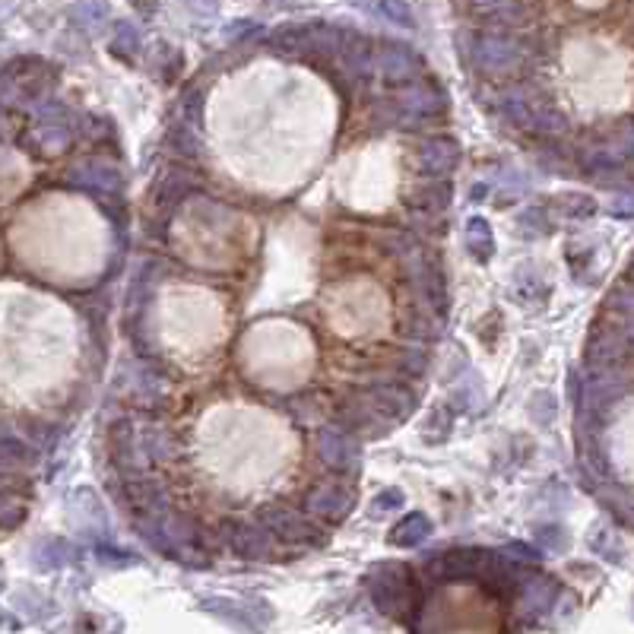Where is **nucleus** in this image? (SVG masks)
Instances as JSON below:
<instances>
[{
	"label": "nucleus",
	"mask_w": 634,
	"mask_h": 634,
	"mask_svg": "<svg viewBox=\"0 0 634 634\" xmlns=\"http://www.w3.org/2000/svg\"><path fill=\"white\" fill-rule=\"evenodd\" d=\"M460 57L473 79H489V83L526 77L530 70L526 38L514 36V32H466L460 36Z\"/></svg>",
	"instance_id": "nucleus-1"
},
{
	"label": "nucleus",
	"mask_w": 634,
	"mask_h": 634,
	"mask_svg": "<svg viewBox=\"0 0 634 634\" xmlns=\"http://www.w3.org/2000/svg\"><path fill=\"white\" fill-rule=\"evenodd\" d=\"M365 584H369V597L380 616H403V618L410 616L406 629L422 631L416 616H422V603H425L429 584H422L419 574L412 571L410 565L380 562L369 571Z\"/></svg>",
	"instance_id": "nucleus-2"
},
{
	"label": "nucleus",
	"mask_w": 634,
	"mask_h": 634,
	"mask_svg": "<svg viewBox=\"0 0 634 634\" xmlns=\"http://www.w3.org/2000/svg\"><path fill=\"white\" fill-rule=\"evenodd\" d=\"M387 96L393 99V105L400 109V127L397 130H419V127L438 121L447 111V96L444 89L435 83V77H422L416 83H406L390 89Z\"/></svg>",
	"instance_id": "nucleus-3"
},
{
	"label": "nucleus",
	"mask_w": 634,
	"mask_h": 634,
	"mask_svg": "<svg viewBox=\"0 0 634 634\" xmlns=\"http://www.w3.org/2000/svg\"><path fill=\"white\" fill-rule=\"evenodd\" d=\"M451 182L444 178H431V182L416 184L406 193V216H410V229L416 235H444L447 225V206H451Z\"/></svg>",
	"instance_id": "nucleus-4"
},
{
	"label": "nucleus",
	"mask_w": 634,
	"mask_h": 634,
	"mask_svg": "<svg viewBox=\"0 0 634 634\" xmlns=\"http://www.w3.org/2000/svg\"><path fill=\"white\" fill-rule=\"evenodd\" d=\"M219 539L242 562H266V558L276 556V543H279L270 533V526H264L260 520H238V517L223 520Z\"/></svg>",
	"instance_id": "nucleus-5"
},
{
	"label": "nucleus",
	"mask_w": 634,
	"mask_h": 634,
	"mask_svg": "<svg viewBox=\"0 0 634 634\" xmlns=\"http://www.w3.org/2000/svg\"><path fill=\"white\" fill-rule=\"evenodd\" d=\"M257 520L264 526H270V533L279 543H298V549H317L327 543V530L311 520L308 511H292V507H264L257 514Z\"/></svg>",
	"instance_id": "nucleus-6"
},
{
	"label": "nucleus",
	"mask_w": 634,
	"mask_h": 634,
	"mask_svg": "<svg viewBox=\"0 0 634 634\" xmlns=\"http://www.w3.org/2000/svg\"><path fill=\"white\" fill-rule=\"evenodd\" d=\"M315 451L333 473H339V476H352V473H359V463H362V444H359L356 431H349L339 422L317 431Z\"/></svg>",
	"instance_id": "nucleus-7"
},
{
	"label": "nucleus",
	"mask_w": 634,
	"mask_h": 634,
	"mask_svg": "<svg viewBox=\"0 0 634 634\" xmlns=\"http://www.w3.org/2000/svg\"><path fill=\"white\" fill-rule=\"evenodd\" d=\"M375 70L387 89H397V86L422 79L425 64L416 48H410V45H403V42H393V38H384L378 48Z\"/></svg>",
	"instance_id": "nucleus-8"
},
{
	"label": "nucleus",
	"mask_w": 634,
	"mask_h": 634,
	"mask_svg": "<svg viewBox=\"0 0 634 634\" xmlns=\"http://www.w3.org/2000/svg\"><path fill=\"white\" fill-rule=\"evenodd\" d=\"M352 507H356V489L346 483H324L305 495V511L330 526L343 524Z\"/></svg>",
	"instance_id": "nucleus-9"
},
{
	"label": "nucleus",
	"mask_w": 634,
	"mask_h": 634,
	"mask_svg": "<svg viewBox=\"0 0 634 634\" xmlns=\"http://www.w3.org/2000/svg\"><path fill=\"white\" fill-rule=\"evenodd\" d=\"M460 165V143L444 133H431L419 143L416 169L422 178H447Z\"/></svg>",
	"instance_id": "nucleus-10"
},
{
	"label": "nucleus",
	"mask_w": 634,
	"mask_h": 634,
	"mask_svg": "<svg viewBox=\"0 0 634 634\" xmlns=\"http://www.w3.org/2000/svg\"><path fill=\"white\" fill-rule=\"evenodd\" d=\"M140 431V451H143L146 463H169L178 457V442L171 435V429L156 416H133Z\"/></svg>",
	"instance_id": "nucleus-11"
},
{
	"label": "nucleus",
	"mask_w": 634,
	"mask_h": 634,
	"mask_svg": "<svg viewBox=\"0 0 634 634\" xmlns=\"http://www.w3.org/2000/svg\"><path fill=\"white\" fill-rule=\"evenodd\" d=\"M520 612L524 616H549L558 606V597H562V584L552 577H539V574H530V577L520 584Z\"/></svg>",
	"instance_id": "nucleus-12"
},
{
	"label": "nucleus",
	"mask_w": 634,
	"mask_h": 634,
	"mask_svg": "<svg viewBox=\"0 0 634 634\" xmlns=\"http://www.w3.org/2000/svg\"><path fill=\"white\" fill-rule=\"evenodd\" d=\"M191 191H193V182H191L188 175H182L178 169L159 178L152 200H156V216H159V225H162V229L171 223V216L178 213V206H182L184 200L191 197Z\"/></svg>",
	"instance_id": "nucleus-13"
},
{
	"label": "nucleus",
	"mask_w": 634,
	"mask_h": 634,
	"mask_svg": "<svg viewBox=\"0 0 634 634\" xmlns=\"http://www.w3.org/2000/svg\"><path fill=\"white\" fill-rule=\"evenodd\" d=\"M431 530H435V526H431V520L425 517L422 511H410L393 524L390 543L400 546V549H416V546H422L425 539L431 536Z\"/></svg>",
	"instance_id": "nucleus-14"
},
{
	"label": "nucleus",
	"mask_w": 634,
	"mask_h": 634,
	"mask_svg": "<svg viewBox=\"0 0 634 634\" xmlns=\"http://www.w3.org/2000/svg\"><path fill=\"white\" fill-rule=\"evenodd\" d=\"M463 244H466V251H470L473 257L479 260V264L492 260V254H495V232H492V223H489V219L473 216L470 223H466Z\"/></svg>",
	"instance_id": "nucleus-15"
},
{
	"label": "nucleus",
	"mask_w": 634,
	"mask_h": 634,
	"mask_svg": "<svg viewBox=\"0 0 634 634\" xmlns=\"http://www.w3.org/2000/svg\"><path fill=\"white\" fill-rule=\"evenodd\" d=\"M442 327H444V317L419 308L416 315H410V320L403 324V333H406V339H412V343L429 346V343H435V339L442 337Z\"/></svg>",
	"instance_id": "nucleus-16"
},
{
	"label": "nucleus",
	"mask_w": 634,
	"mask_h": 634,
	"mask_svg": "<svg viewBox=\"0 0 634 634\" xmlns=\"http://www.w3.org/2000/svg\"><path fill=\"white\" fill-rule=\"evenodd\" d=\"M38 460V447L36 444H29L26 438H19V435H13V429H10V422L4 425V466H6V473H13V466H32Z\"/></svg>",
	"instance_id": "nucleus-17"
},
{
	"label": "nucleus",
	"mask_w": 634,
	"mask_h": 634,
	"mask_svg": "<svg viewBox=\"0 0 634 634\" xmlns=\"http://www.w3.org/2000/svg\"><path fill=\"white\" fill-rule=\"evenodd\" d=\"M165 143H169V150H175L178 159H184V162H197L200 152H203V150H200L197 130H193V124H188L184 118H182V124H171Z\"/></svg>",
	"instance_id": "nucleus-18"
},
{
	"label": "nucleus",
	"mask_w": 634,
	"mask_h": 634,
	"mask_svg": "<svg viewBox=\"0 0 634 634\" xmlns=\"http://www.w3.org/2000/svg\"><path fill=\"white\" fill-rule=\"evenodd\" d=\"M73 556H79V552L73 549V546L67 543V539H61V536L45 539V543L36 546V562H38V568H42V571H48V568H64V565L73 562Z\"/></svg>",
	"instance_id": "nucleus-19"
},
{
	"label": "nucleus",
	"mask_w": 634,
	"mask_h": 634,
	"mask_svg": "<svg viewBox=\"0 0 634 634\" xmlns=\"http://www.w3.org/2000/svg\"><path fill=\"white\" fill-rule=\"evenodd\" d=\"M549 203H552L549 210L565 219H590L593 213H597V200L584 197V193H558Z\"/></svg>",
	"instance_id": "nucleus-20"
},
{
	"label": "nucleus",
	"mask_w": 634,
	"mask_h": 634,
	"mask_svg": "<svg viewBox=\"0 0 634 634\" xmlns=\"http://www.w3.org/2000/svg\"><path fill=\"white\" fill-rule=\"evenodd\" d=\"M429 365H431V352H429V346L425 343H406V349L400 352V359H397V369L403 371L406 378H422L425 371H429Z\"/></svg>",
	"instance_id": "nucleus-21"
},
{
	"label": "nucleus",
	"mask_w": 634,
	"mask_h": 634,
	"mask_svg": "<svg viewBox=\"0 0 634 634\" xmlns=\"http://www.w3.org/2000/svg\"><path fill=\"white\" fill-rule=\"evenodd\" d=\"M140 48H143V38H140V32L133 29L130 23H118L115 38L109 42V51H111V55H115L118 61L133 64V57L140 55Z\"/></svg>",
	"instance_id": "nucleus-22"
},
{
	"label": "nucleus",
	"mask_w": 634,
	"mask_h": 634,
	"mask_svg": "<svg viewBox=\"0 0 634 634\" xmlns=\"http://www.w3.org/2000/svg\"><path fill=\"white\" fill-rule=\"evenodd\" d=\"M92 197L99 200V210H102L105 216H109V223L118 229V238H124V232H127V206H124L121 193L99 191V193H92Z\"/></svg>",
	"instance_id": "nucleus-23"
},
{
	"label": "nucleus",
	"mask_w": 634,
	"mask_h": 634,
	"mask_svg": "<svg viewBox=\"0 0 634 634\" xmlns=\"http://www.w3.org/2000/svg\"><path fill=\"white\" fill-rule=\"evenodd\" d=\"M549 213L552 210H549V206H543V203H539V206H526V210L517 216V229L524 232L526 238H530V235H546V232L552 229Z\"/></svg>",
	"instance_id": "nucleus-24"
},
{
	"label": "nucleus",
	"mask_w": 634,
	"mask_h": 634,
	"mask_svg": "<svg viewBox=\"0 0 634 634\" xmlns=\"http://www.w3.org/2000/svg\"><path fill=\"white\" fill-rule=\"evenodd\" d=\"M371 13L390 19L397 26H406V29H416V19H412V10L406 0H375V6H369Z\"/></svg>",
	"instance_id": "nucleus-25"
},
{
	"label": "nucleus",
	"mask_w": 634,
	"mask_h": 634,
	"mask_svg": "<svg viewBox=\"0 0 634 634\" xmlns=\"http://www.w3.org/2000/svg\"><path fill=\"white\" fill-rule=\"evenodd\" d=\"M182 118L193 127H203V86H193L182 99Z\"/></svg>",
	"instance_id": "nucleus-26"
},
{
	"label": "nucleus",
	"mask_w": 634,
	"mask_h": 634,
	"mask_svg": "<svg viewBox=\"0 0 634 634\" xmlns=\"http://www.w3.org/2000/svg\"><path fill=\"white\" fill-rule=\"evenodd\" d=\"M451 435V412H444V406L431 410L429 422H425V442H444Z\"/></svg>",
	"instance_id": "nucleus-27"
},
{
	"label": "nucleus",
	"mask_w": 634,
	"mask_h": 634,
	"mask_svg": "<svg viewBox=\"0 0 634 634\" xmlns=\"http://www.w3.org/2000/svg\"><path fill=\"white\" fill-rule=\"evenodd\" d=\"M26 498H16L13 495V489H6V495H4V530L10 533V530H16V524L19 520L26 517Z\"/></svg>",
	"instance_id": "nucleus-28"
},
{
	"label": "nucleus",
	"mask_w": 634,
	"mask_h": 634,
	"mask_svg": "<svg viewBox=\"0 0 634 634\" xmlns=\"http://www.w3.org/2000/svg\"><path fill=\"white\" fill-rule=\"evenodd\" d=\"M406 507V498H403V492L400 489H384L380 495L371 502V514L375 517H380V514H390V511H403Z\"/></svg>",
	"instance_id": "nucleus-29"
},
{
	"label": "nucleus",
	"mask_w": 634,
	"mask_h": 634,
	"mask_svg": "<svg viewBox=\"0 0 634 634\" xmlns=\"http://www.w3.org/2000/svg\"><path fill=\"white\" fill-rule=\"evenodd\" d=\"M533 539H536V546H543V549H565V530L556 524H543L533 530Z\"/></svg>",
	"instance_id": "nucleus-30"
},
{
	"label": "nucleus",
	"mask_w": 634,
	"mask_h": 634,
	"mask_svg": "<svg viewBox=\"0 0 634 634\" xmlns=\"http://www.w3.org/2000/svg\"><path fill=\"white\" fill-rule=\"evenodd\" d=\"M507 552H511L517 562L530 565V568H536L539 562H543V546H530V543H511L507 546Z\"/></svg>",
	"instance_id": "nucleus-31"
},
{
	"label": "nucleus",
	"mask_w": 634,
	"mask_h": 634,
	"mask_svg": "<svg viewBox=\"0 0 634 634\" xmlns=\"http://www.w3.org/2000/svg\"><path fill=\"white\" fill-rule=\"evenodd\" d=\"M96 556L102 558L105 565H115V568L137 562V556H130V552H121V549H111V546H96Z\"/></svg>",
	"instance_id": "nucleus-32"
},
{
	"label": "nucleus",
	"mask_w": 634,
	"mask_h": 634,
	"mask_svg": "<svg viewBox=\"0 0 634 634\" xmlns=\"http://www.w3.org/2000/svg\"><path fill=\"white\" fill-rule=\"evenodd\" d=\"M609 213H616V216H634V197H622L618 193L616 203L609 206Z\"/></svg>",
	"instance_id": "nucleus-33"
},
{
	"label": "nucleus",
	"mask_w": 634,
	"mask_h": 634,
	"mask_svg": "<svg viewBox=\"0 0 634 634\" xmlns=\"http://www.w3.org/2000/svg\"><path fill=\"white\" fill-rule=\"evenodd\" d=\"M225 36L232 38V42H238V38H244V36H257V26H251V23H235L232 26Z\"/></svg>",
	"instance_id": "nucleus-34"
},
{
	"label": "nucleus",
	"mask_w": 634,
	"mask_h": 634,
	"mask_svg": "<svg viewBox=\"0 0 634 634\" xmlns=\"http://www.w3.org/2000/svg\"><path fill=\"white\" fill-rule=\"evenodd\" d=\"M470 197H473V200H479V197L485 200V197H489V184H476V188L470 191Z\"/></svg>",
	"instance_id": "nucleus-35"
}]
</instances>
